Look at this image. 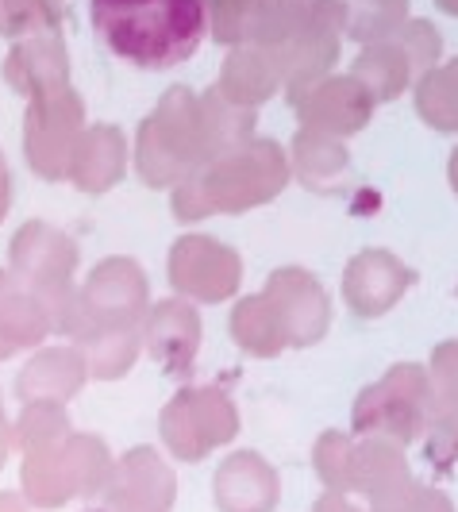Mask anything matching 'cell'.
Returning a JSON list of instances; mask_svg holds the SVG:
<instances>
[{"mask_svg": "<svg viewBox=\"0 0 458 512\" xmlns=\"http://www.w3.org/2000/svg\"><path fill=\"white\" fill-rule=\"evenodd\" d=\"M455 293H458V289H455Z\"/></svg>", "mask_w": 458, "mask_h": 512, "instance_id": "cell-49", "label": "cell"}, {"mask_svg": "<svg viewBox=\"0 0 458 512\" xmlns=\"http://www.w3.org/2000/svg\"><path fill=\"white\" fill-rule=\"evenodd\" d=\"M435 8H439V12H447V16H455V20H458V0H435Z\"/></svg>", "mask_w": 458, "mask_h": 512, "instance_id": "cell-46", "label": "cell"}, {"mask_svg": "<svg viewBox=\"0 0 458 512\" xmlns=\"http://www.w3.org/2000/svg\"><path fill=\"white\" fill-rule=\"evenodd\" d=\"M435 389L424 362H393L378 382L358 389L351 405V436L385 439L397 447H412L424 436Z\"/></svg>", "mask_w": 458, "mask_h": 512, "instance_id": "cell-7", "label": "cell"}, {"mask_svg": "<svg viewBox=\"0 0 458 512\" xmlns=\"http://www.w3.org/2000/svg\"><path fill=\"white\" fill-rule=\"evenodd\" d=\"M0 420H8V412H4V393H0Z\"/></svg>", "mask_w": 458, "mask_h": 512, "instance_id": "cell-48", "label": "cell"}, {"mask_svg": "<svg viewBox=\"0 0 458 512\" xmlns=\"http://www.w3.org/2000/svg\"><path fill=\"white\" fill-rule=\"evenodd\" d=\"M216 158L201 93L189 85H170L154 112L139 124L131 143V170L151 189H174L185 174L201 170Z\"/></svg>", "mask_w": 458, "mask_h": 512, "instance_id": "cell-2", "label": "cell"}, {"mask_svg": "<svg viewBox=\"0 0 458 512\" xmlns=\"http://www.w3.org/2000/svg\"><path fill=\"white\" fill-rule=\"evenodd\" d=\"M416 282H420V274L401 255H393L385 247H362L358 255L347 258L339 293H343V305L351 308V316L378 320L389 308L401 305V297Z\"/></svg>", "mask_w": 458, "mask_h": 512, "instance_id": "cell-13", "label": "cell"}, {"mask_svg": "<svg viewBox=\"0 0 458 512\" xmlns=\"http://www.w3.org/2000/svg\"><path fill=\"white\" fill-rule=\"evenodd\" d=\"M197 174L212 216H243L251 208L274 205L293 181L285 143L270 135H251L247 143L212 158Z\"/></svg>", "mask_w": 458, "mask_h": 512, "instance_id": "cell-5", "label": "cell"}, {"mask_svg": "<svg viewBox=\"0 0 458 512\" xmlns=\"http://www.w3.org/2000/svg\"><path fill=\"white\" fill-rule=\"evenodd\" d=\"M54 332L47 305L8 266H0V362L35 351Z\"/></svg>", "mask_w": 458, "mask_h": 512, "instance_id": "cell-22", "label": "cell"}, {"mask_svg": "<svg viewBox=\"0 0 458 512\" xmlns=\"http://www.w3.org/2000/svg\"><path fill=\"white\" fill-rule=\"evenodd\" d=\"M347 8V39H355L358 47L366 43H385L393 39L401 24L412 16L408 0H343Z\"/></svg>", "mask_w": 458, "mask_h": 512, "instance_id": "cell-31", "label": "cell"}, {"mask_svg": "<svg viewBox=\"0 0 458 512\" xmlns=\"http://www.w3.org/2000/svg\"><path fill=\"white\" fill-rule=\"evenodd\" d=\"M424 366H428V378H432L435 401L458 405V339L435 343L432 359L424 362Z\"/></svg>", "mask_w": 458, "mask_h": 512, "instance_id": "cell-38", "label": "cell"}, {"mask_svg": "<svg viewBox=\"0 0 458 512\" xmlns=\"http://www.w3.org/2000/svg\"><path fill=\"white\" fill-rule=\"evenodd\" d=\"M112 482L131 489V493H139V497H147V501H154L158 509L166 512H174V505H178V474L166 462V455L158 447H147V443L131 447V451H124L116 459Z\"/></svg>", "mask_w": 458, "mask_h": 512, "instance_id": "cell-26", "label": "cell"}, {"mask_svg": "<svg viewBox=\"0 0 458 512\" xmlns=\"http://www.w3.org/2000/svg\"><path fill=\"white\" fill-rule=\"evenodd\" d=\"M228 335L231 343L251 355V359H281L289 351V335L281 324L278 308L266 293H247V297H235L228 316Z\"/></svg>", "mask_w": 458, "mask_h": 512, "instance_id": "cell-24", "label": "cell"}, {"mask_svg": "<svg viewBox=\"0 0 458 512\" xmlns=\"http://www.w3.org/2000/svg\"><path fill=\"white\" fill-rule=\"evenodd\" d=\"M316 0H204L208 35L224 51L231 47H278L308 16Z\"/></svg>", "mask_w": 458, "mask_h": 512, "instance_id": "cell-12", "label": "cell"}, {"mask_svg": "<svg viewBox=\"0 0 458 512\" xmlns=\"http://www.w3.org/2000/svg\"><path fill=\"white\" fill-rule=\"evenodd\" d=\"M0 512H31V505H27L16 489H4L0 493Z\"/></svg>", "mask_w": 458, "mask_h": 512, "instance_id": "cell-43", "label": "cell"}, {"mask_svg": "<svg viewBox=\"0 0 458 512\" xmlns=\"http://www.w3.org/2000/svg\"><path fill=\"white\" fill-rule=\"evenodd\" d=\"M4 81L24 101L47 93V89H58V85H70V51H66L62 35L47 31V35L16 39L12 51L4 54Z\"/></svg>", "mask_w": 458, "mask_h": 512, "instance_id": "cell-20", "label": "cell"}, {"mask_svg": "<svg viewBox=\"0 0 458 512\" xmlns=\"http://www.w3.org/2000/svg\"><path fill=\"white\" fill-rule=\"evenodd\" d=\"M8 424H12V451H20V455L47 451L74 432V420H70L66 405H54V401L20 405L16 420H8Z\"/></svg>", "mask_w": 458, "mask_h": 512, "instance_id": "cell-29", "label": "cell"}, {"mask_svg": "<svg viewBox=\"0 0 458 512\" xmlns=\"http://www.w3.org/2000/svg\"><path fill=\"white\" fill-rule=\"evenodd\" d=\"M416 116L439 135H458V58L439 62L435 70L412 81Z\"/></svg>", "mask_w": 458, "mask_h": 512, "instance_id": "cell-28", "label": "cell"}, {"mask_svg": "<svg viewBox=\"0 0 458 512\" xmlns=\"http://www.w3.org/2000/svg\"><path fill=\"white\" fill-rule=\"evenodd\" d=\"M262 293L274 301L285 335H289V351H308L316 343H324L331 332V293L324 282L305 270V266H278Z\"/></svg>", "mask_w": 458, "mask_h": 512, "instance_id": "cell-16", "label": "cell"}, {"mask_svg": "<svg viewBox=\"0 0 458 512\" xmlns=\"http://www.w3.org/2000/svg\"><path fill=\"white\" fill-rule=\"evenodd\" d=\"M85 131V101L74 85H58L27 101L24 158L43 181H66L70 154Z\"/></svg>", "mask_w": 458, "mask_h": 512, "instance_id": "cell-9", "label": "cell"}, {"mask_svg": "<svg viewBox=\"0 0 458 512\" xmlns=\"http://www.w3.org/2000/svg\"><path fill=\"white\" fill-rule=\"evenodd\" d=\"M347 31V8L343 0H316L308 16L293 27L278 47H270V58L278 66L281 93H301L312 81L328 77L343 51Z\"/></svg>", "mask_w": 458, "mask_h": 512, "instance_id": "cell-10", "label": "cell"}, {"mask_svg": "<svg viewBox=\"0 0 458 512\" xmlns=\"http://www.w3.org/2000/svg\"><path fill=\"white\" fill-rule=\"evenodd\" d=\"M81 512H108V509H104L101 501H89V505H85V509H81Z\"/></svg>", "mask_w": 458, "mask_h": 512, "instance_id": "cell-47", "label": "cell"}, {"mask_svg": "<svg viewBox=\"0 0 458 512\" xmlns=\"http://www.w3.org/2000/svg\"><path fill=\"white\" fill-rule=\"evenodd\" d=\"M285 154H289V174L301 181L308 193L335 197V193H343L351 185L347 139H335V135H324V131L312 128H297Z\"/></svg>", "mask_w": 458, "mask_h": 512, "instance_id": "cell-21", "label": "cell"}, {"mask_svg": "<svg viewBox=\"0 0 458 512\" xmlns=\"http://www.w3.org/2000/svg\"><path fill=\"white\" fill-rule=\"evenodd\" d=\"M62 27V0H0V39H27Z\"/></svg>", "mask_w": 458, "mask_h": 512, "instance_id": "cell-33", "label": "cell"}, {"mask_svg": "<svg viewBox=\"0 0 458 512\" xmlns=\"http://www.w3.org/2000/svg\"><path fill=\"white\" fill-rule=\"evenodd\" d=\"M212 505H216V512H278V466L251 447H239V451L224 455L216 474H212Z\"/></svg>", "mask_w": 458, "mask_h": 512, "instance_id": "cell-17", "label": "cell"}, {"mask_svg": "<svg viewBox=\"0 0 458 512\" xmlns=\"http://www.w3.org/2000/svg\"><path fill=\"white\" fill-rule=\"evenodd\" d=\"M81 355L89 366V382H120L143 355V335L139 328H116V332L97 335L89 347H81Z\"/></svg>", "mask_w": 458, "mask_h": 512, "instance_id": "cell-30", "label": "cell"}, {"mask_svg": "<svg viewBox=\"0 0 458 512\" xmlns=\"http://www.w3.org/2000/svg\"><path fill=\"white\" fill-rule=\"evenodd\" d=\"M89 16L104 47L139 70L181 66L208 39L204 0H89Z\"/></svg>", "mask_w": 458, "mask_h": 512, "instance_id": "cell-1", "label": "cell"}, {"mask_svg": "<svg viewBox=\"0 0 458 512\" xmlns=\"http://www.w3.org/2000/svg\"><path fill=\"white\" fill-rule=\"evenodd\" d=\"M393 43L405 51L412 81L424 77L428 70H435V66L443 62V35H439V27H435L428 16H408L405 24H401V31L393 35Z\"/></svg>", "mask_w": 458, "mask_h": 512, "instance_id": "cell-36", "label": "cell"}, {"mask_svg": "<svg viewBox=\"0 0 458 512\" xmlns=\"http://www.w3.org/2000/svg\"><path fill=\"white\" fill-rule=\"evenodd\" d=\"M143 355H151L154 366L178 382L193 378V366L201 355V339H204V320L201 308L185 297H166V301H151L143 324Z\"/></svg>", "mask_w": 458, "mask_h": 512, "instance_id": "cell-14", "label": "cell"}, {"mask_svg": "<svg viewBox=\"0 0 458 512\" xmlns=\"http://www.w3.org/2000/svg\"><path fill=\"white\" fill-rule=\"evenodd\" d=\"M347 74L355 77L358 85H362V89L374 97V104L397 101L401 93H408V85H412L408 58H405V51L393 43V39L358 47L355 62H351V70H347Z\"/></svg>", "mask_w": 458, "mask_h": 512, "instance_id": "cell-27", "label": "cell"}, {"mask_svg": "<svg viewBox=\"0 0 458 512\" xmlns=\"http://www.w3.org/2000/svg\"><path fill=\"white\" fill-rule=\"evenodd\" d=\"M97 501H101L108 512H166V509H158L154 501H147V497H139V493H131V489L116 486V482L104 489Z\"/></svg>", "mask_w": 458, "mask_h": 512, "instance_id": "cell-40", "label": "cell"}, {"mask_svg": "<svg viewBox=\"0 0 458 512\" xmlns=\"http://www.w3.org/2000/svg\"><path fill=\"white\" fill-rule=\"evenodd\" d=\"M151 308V278L128 255H112L97 262L85 282L51 312V324L66 343L89 347L97 335L116 328H139Z\"/></svg>", "mask_w": 458, "mask_h": 512, "instance_id": "cell-3", "label": "cell"}, {"mask_svg": "<svg viewBox=\"0 0 458 512\" xmlns=\"http://www.w3.org/2000/svg\"><path fill=\"white\" fill-rule=\"evenodd\" d=\"M131 166V143L128 131L120 124H85L70 154V170L66 181L85 197H104L108 189H116Z\"/></svg>", "mask_w": 458, "mask_h": 512, "instance_id": "cell-18", "label": "cell"}, {"mask_svg": "<svg viewBox=\"0 0 458 512\" xmlns=\"http://www.w3.org/2000/svg\"><path fill=\"white\" fill-rule=\"evenodd\" d=\"M312 512H366V505H355V497H347V493L320 489V497L312 501Z\"/></svg>", "mask_w": 458, "mask_h": 512, "instance_id": "cell-41", "label": "cell"}, {"mask_svg": "<svg viewBox=\"0 0 458 512\" xmlns=\"http://www.w3.org/2000/svg\"><path fill=\"white\" fill-rule=\"evenodd\" d=\"M243 432V412L224 385L181 382L158 412V439L174 462L197 466L208 455L231 447Z\"/></svg>", "mask_w": 458, "mask_h": 512, "instance_id": "cell-6", "label": "cell"}, {"mask_svg": "<svg viewBox=\"0 0 458 512\" xmlns=\"http://www.w3.org/2000/svg\"><path fill=\"white\" fill-rule=\"evenodd\" d=\"M201 108L204 120H208V135H212V147H216V158L239 143H247L251 135H258V112L255 108H243V104L228 101L216 85L201 93Z\"/></svg>", "mask_w": 458, "mask_h": 512, "instance_id": "cell-32", "label": "cell"}, {"mask_svg": "<svg viewBox=\"0 0 458 512\" xmlns=\"http://www.w3.org/2000/svg\"><path fill=\"white\" fill-rule=\"evenodd\" d=\"M170 212H174V220H178V224H201V220L212 216L208 197H204L201 174H197V170H193V174H185V178L170 189Z\"/></svg>", "mask_w": 458, "mask_h": 512, "instance_id": "cell-39", "label": "cell"}, {"mask_svg": "<svg viewBox=\"0 0 458 512\" xmlns=\"http://www.w3.org/2000/svg\"><path fill=\"white\" fill-rule=\"evenodd\" d=\"M355 436L347 428H324L312 439V474L320 489L328 493H347V451Z\"/></svg>", "mask_w": 458, "mask_h": 512, "instance_id": "cell-35", "label": "cell"}, {"mask_svg": "<svg viewBox=\"0 0 458 512\" xmlns=\"http://www.w3.org/2000/svg\"><path fill=\"white\" fill-rule=\"evenodd\" d=\"M116 455L97 432H70L47 451L24 455L20 462V497L35 512H58L66 505H89L112 486Z\"/></svg>", "mask_w": 458, "mask_h": 512, "instance_id": "cell-4", "label": "cell"}, {"mask_svg": "<svg viewBox=\"0 0 458 512\" xmlns=\"http://www.w3.org/2000/svg\"><path fill=\"white\" fill-rule=\"evenodd\" d=\"M166 282L174 297H185L193 305H224L235 301L243 289V255L204 231H185L170 243L166 255Z\"/></svg>", "mask_w": 458, "mask_h": 512, "instance_id": "cell-8", "label": "cell"}, {"mask_svg": "<svg viewBox=\"0 0 458 512\" xmlns=\"http://www.w3.org/2000/svg\"><path fill=\"white\" fill-rule=\"evenodd\" d=\"M412 474L408 451L385 439H358L347 451V497L355 501H374L389 489L405 486Z\"/></svg>", "mask_w": 458, "mask_h": 512, "instance_id": "cell-23", "label": "cell"}, {"mask_svg": "<svg viewBox=\"0 0 458 512\" xmlns=\"http://www.w3.org/2000/svg\"><path fill=\"white\" fill-rule=\"evenodd\" d=\"M285 101L297 116V128L324 131V135H335V139L358 135L374 120V108H378L374 97L351 74L320 77L301 93H289Z\"/></svg>", "mask_w": 458, "mask_h": 512, "instance_id": "cell-15", "label": "cell"}, {"mask_svg": "<svg viewBox=\"0 0 458 512\" xmlns=\"http://www.w3.org/2000/svg\"><path fill=\"white\" fill-rule=\"evenodd\" d=\"M8 459H12V424L0 420V470L8 466Z\"/></svg>", "mask_w": 458, "mask_h": 512, "instance_id": "cell-44", "label": "cell"}, {"mask_svg": "<svg viewBox=\"0 0 458 512\" xmlns=\"http://www.w3.org/2000/svg\"><path fill=\"white\" fill-rule=\"evenodd\" d=\"M216 89L228 101L258 112L262 104L274 101L281 93L278 66H274L270 51H262V47H231V51H224V62H220Z\"/></svg>", "mask_w": 458, "mask_h": 512, "instance_id": "cell-25", "label": "cell"}, {"mask_svg": "<svg viewBox=\"0 0 458 512\" xmlns=\"http://www.w3.org/2000/svg\"><path fill=\"white\" fill-rule=\"evenodd\" d=\"M89 385V366L85 355L74 343L62 347H35L31 359L20 366L16 374V401L31 405V401H54V405H70L81 397V389Z\"/></svg>", "mask_w": 458, "mask_h": 512, "instance_id": "cell-19", "label": "cell"}, {"mask_svg": "<svg viewBox=\"0 0 458 512\" xmlns=\"http://www.w3.org/2000/svg\"><path fill=\"white\" fill-rule=\"evenodd\" d=\"M447 181H451V193L458 197V147L451 151V158H447Z\"/></svg>", "mask_w": 458, "mask_h": 512, "instance_id": "cell-45", "label": "cell"}, {"mask_svg": "<svg viewBox=\"0 0 458 512\" xmlns=\"http://www.w3.org/2000/svg\"><path fill=\"white\" fill-rule=\"evenodd\" d=\"M8 208H12V170H8L4 151H0V224L8 220Z\"/></svg>", "mask_w": 458, "mask_h": 512, "instance_id": "cell-42", "label": "cell"}, {"mask_svg": "<svg viewBox=\"0 0 458 512\" xmlns=\"http://www.w3.org/2000/svg\"><path fill=\"white\" fill-rule=\"evenodd\" d=\"M366 512H458V505L447 489L420 482V478H408L405 486L366 501Z\"/></svg>", "mask_w": 458, "mask_h": 512, "instance_id": "cell-37", "label": "cell"}, {"mask_svg": "<svg viewBox=\"0 0 458 512\" xmlns=\"http://www.w3.org/2000/svg\"><path fill=\"white\" fill-rule=\"evenodd\" d=\"M424 459L432 470L447 474L458 466V405H447V401H432V412H428V424H424Z\"/></svg>", "mask_w": 458, "mask_h": 512, "instance_id": "cell-34", "label": "cell"}, {"mask_svg": "<svg viewBox=\"0 0 458 512\" xmlns=\"http://www.w3.org/2000/svg\"><path fill=\"white\" fill-rule=\"evenodd\" d=\"M77 262L81 247L47 220H27L8 243V270L47 305V312H54L74 293Z\"/></svg>", "mask_w": 458, "mask_h": 512, "instance_id": "cell-11", "label": "cell"}]
</instances>
